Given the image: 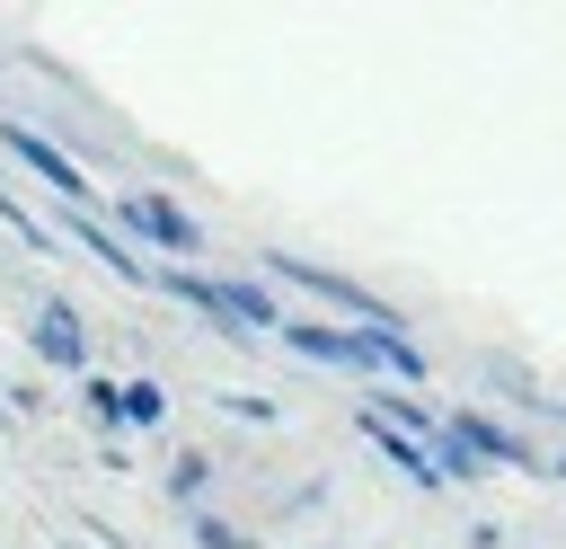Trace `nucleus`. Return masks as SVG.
<instances>
[{
  "label": "nucleus",
  "mask_w": 566,
  "mask_h": 549,
  "mask_svg": "<svg viewBox=\"0 0 566 549\" xmlns=\"http://www.w3.org/2000/svg\"><path fill=\"white\" fill-rule=\"evenodd\" d=\"M265 266H274L283 283H310L318 301H336V310H354V328H398V310H389L380 292H363L354 274H336V266H310V257H292V248H274Z\"/></svg>",
  "instance_id": "f257e3e1"
},
{
  "label": "nucleus",
  "mask_w": 566,
  "mask_h": 549,
  "mask_svg": "<svg viewBox=\"0 0 566 549\" xmlns=\"http://www.w3.org/2000/svg\"><path fill=\"white\" fill-rule=\"evenodd\" d=\"M159 283H168L177 301H195V310H221L230 328H274V319H283L274 292H256V283H212V274H177V266H168Z\"/></svg>",
  "instance_id": "f03ea898"
},
{
  "label": "nucleus",
  "mask_w": 566,
  "mask_h": 549,
  "mask_svg": "<svg viewBox=\"0 0 566 549\" xmlns=\"http://www.w3.org/2000/svg\"><path fill=\"white\" fill-rule=\"evenodd\" d=\"M0 142H9V151H18V159H27V168H35L44 186H53V195H71V204L88 195V177H80V168H71V159H62V151H53L44 133H35V124H0Z\"/></svg>",
  "instance_id": "7ed1b4c3"
},
{
  "label": "nucleus",
  "mask_w": 566,
  "mask_h": 549,
  "mask_svg": "<svg viewBox=\"0 0 566 549\" xmlns=\"http://www.w3.org/2000/svg\"><path fill=\"white\" fill-rule=\"evenodd\" d=\"M115 213H124V221H133L142 239H159V248H177V257H186V248H203V230H195V221H186V213H177L168 195H124Z\"/></svg>",
  "instance_id": "20e7f679"
},
{
  "label": "nucleus",
  "mask_w": 566,
  "mask_h": 549,
  "mask_svg": "<svg viewBox=\"0 0 566 549\" xmlns=\"http://www.w3.org/2000/svg\"><path fill=\"white\" fill-rule=\"evenodd\" d=\"M283 336H292L301 354H318V363H354V372H371V345H363V328H318V319H283Z\"/></svg>",
  "instance_id": "39448f33"
},
{
  "label": "nucleus",
  "mask_w": 566,
  "mask_h": 549,
  "mask_svg": "<svg viewBox=\"0 0 566 549\" xmlns=\"http://www.w3.org/2000/svg\"><path fill=\"white\" fill-rule=\"evenodd\" d=\"M363 345H371V372H398V381H424V354L398 336V328H363Z\"/></svg>",
  "instance_id": "423d86ee"
},
{
  "label": "nucleus",
  "mask_w": 566,
  "mask_h": 549,
  "mask_svg": "<svg viewBox=\"0 0 566 549\" xmlns=\"http://www.w3.org/2000/svg\"><path fill=\"white\" fill-rule=\"evenodd\" d=\"M363 425H371V443H380V452H389V460H398V469H407V478H416V487H442V460H424V452H416V443H407V434H389V425H380V416H363Z\"/></svg>",
  "instance_id": "0eeeda50"
},
{
  "label": "nucleus",
  "mask_w": 566,
  "mask_h": 549,
  "mask_svg": "<svg viewBox=\"0 0 566 549\" xmlns=\"http://www.w3.org/2000/svg\"><path fill=\"white\" fill-rule=\"evenodd\" d=\"M35 345H44L53 363H80V328H71V310H44V319H35Z\"/></svg>",
  "instance_id": "6e6552de"
},
{
  "label": "nucleus",
  "mask_w": 566,
  "mask_h": 549,
  "mask_svg": "<svg viewBox=\"0 0 566 549\" xmlns=\"http://www.w3.org/2000/svg\"><path fill=\"white\" fill-rule=\"evenodd\" d=\"M115 407H124V416H133V425H150V416H159V407H168V398H159V390H150V381H133V390H115Z\"/></svg>",
  "instance_id": "1a4fd4ad"
},
{
  "label": "nucleus",
  "mask_w": 566,
  "mask_h": 549,
  "mask_svg": "<svg viewBox=\"0 0 566 549\" xmlns=\"http://www.w3.org/2000/svg\"><path fill=\"white\" fill-rule=\"evenodd\" d=\"M195 540H203V549H248V531H230V522H212V514L195 522Z\"/></svg>",
  "instance_id": "9d476101"
}]
</instances>
